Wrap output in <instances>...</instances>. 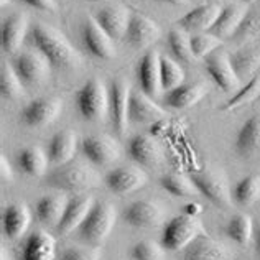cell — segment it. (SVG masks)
Returning <instances> with one entry per match:
<instances>
[{"label": "cell", "mask_w": 260, "mask_h": 260, "mask_svg": "<svg viewBox=\"0 0 260 260\" xmlns=\"http://www.w3.org/2000/svg\"><path fill=\"white\" fill-rule=\"evenodd\" d=\"M28 38L35 50L48 58L51 66L58 68H78L81 64L79 53L68 42L59 30L46 23H35L30 28Z\"/></svg>", "instance_id": "cell-1"}, {"label": "cell", "mask_w": 260, "mask_h": 260, "mask_svg": "<svg viewBox=\"0 0 260 260\" xmlns=\"http://www.w3.org/2000/svg\"><path fill=\"white\" fill-rule=\"evenodd\" d=\"M101 183V176L95 170L84 161H70L63 167H58L53 173L46 175V186L56 188L68 193H83L92 189Z\"/></svg>", "instance_id": "cell-2"}, {"label": "cell", "mask_w": 260, "mask_h": 260, "mask_svg": "<svg viewBox=\"0 0 260 260\" xmlns=\"http://www.w3.org/2000/svg\"><path fill=\"white\" fill-rule=\"evenodd\" d=\"M115 222H117V211L107 201H95L86 221L78 229L79 237L89 245H101L111 236Z\"/></svg>", "instance_id": "cell-3"}, {"label": "cell", "mask_w": 260, "mask_h": 260, "mask_svg": "<svg viewBox=\"0 0 260 260\" xmlns=\"http://www.w3.org/2000/svg\"><path fill=\"white\" fill-rule=\"evenodd\" d=\"M206 234L201 221L194 216L181 214L176 216L165 224L161 234V245L165 250L178 252L186 249L188 245L200 236Z\"/></svg>", "instance_id": "cell-4"}, {"label": "cell", "mask_w": 260, "mask_h": 260, "mask_svg": "<svg viewBox=\"0 0 260 260\" xmlns=\"http://www.w3.org/2000/svg\"><path fill=\"white\" fill-rule=\"evenodd\" d=\"M76 106L86 120H104L109 112V89L102 81L91 78L76 92Z\"/></svg>", "instance_id": "cell-5"}, {"label": "cell", "mask_w": 260, "mask_h": 260, "mask_svg": "<svg viewBox=\"0 0 260 260\" xmlns=\"http://www.w3.org/2000/svg\"><path fill=\"white\" fill-rule=\"evenodd\" d=\"M189 178L193 180L194 186L200 194L206 198L217 208L229 209L232 206V193L228 183V178L221 170H201V172L191 173Z\"/></svg>", "instance_id": "cell-6"}, {"label": "cell", "mask_w": 260, "mask_h": 260, "mask_svg": "<svg viewBox=\"0 0 260 260\" xmlns=\"http://www.w3.org/2000/svg\"><path fill=\"white\" fill-rule=\"evenodd\" d=\"M63 111V102L58 98H38L28 102L20 112V119L26 127L40 128L53 124Z\"/></svg>", "instance_id": "cell-7"}, {"label": "cell", "mask_w": 260, "mask_h": 260, "mask_svg": "<svg viewBox=\"0 0 260 260\" xmlns=\"http://www.w3.org/2000/svg\"><path fill=\"white\" fill-rule=\"evenodd\" d=\"M83 150L87 161L95 167H109L120 158V147L112 137L109 135H89L81 140Z\"/></svg>", "instance_id": "cell-8"}, {"label": "cell", "mask_w": 260, "mask_h": 260, "mask_svg": "<svg viewBox=\"0 0 260 260\" xmlns=\"http://www.w3.org/2000/svg\"><path fill=\"white\" fill-rule=\"evenodd\" d=\"M12 66L25 84L43 83L51 71V63L40 51H23L17 54Z\"/></svg>", "instance_id": "cell-9"}, {"label": "cell", "mask_w": 260, "mask_h": 260, "mask_svg": "<svg viewBox=\"0 0 260 260\" xmlns=\"http://www.w3.org/2000/svg\"><path fill=\"white\" fill-rule=\"evenodd\" d=\"M132 89L124 79H114L109 87V114L112 117V125L122 135L128 127V106Z\"/></svg>", "instance_id": "cell-10"}, {"label": "cell", "mask_w": 260, "mask_h": 260, "mask_svg": "<svg viewBox=\"0 0 260 260\" xmlns=\"http://www.w3.org/2000/svg\"><path fill=\"white\" fill-rule=\"evenodd\" d=\"M106 186L117 196L130 194L148 183V175L140 167H119L106 176Z\"/></svg>", "instance_id": "cell-11"}, {"label": "cell", "mask_w": 260, "mask_h": 260, "mask_svg": "<svg viewBox=\"0 0 260 260\" xmlns=\"http://www.w3.org/2000/svg\"><path fill=\"white\" fill-rule=\"evenodd\" d=\"M163 208L158 203L152 200H139L134 201L132 204L124 209L122 213V219L132 228H140V229H150L156 228L163 222Z\"/></svg>", "instance_id": "cell-12"}, {"label": "cell", "mask_w": 260, "mask_h": 260, "mask_svg": "<svg viewBox=\"0 0 260 260\" xmlns=\"http://www.w3.org/2000/svg\"><path fill=\"white\" fill-rule=\"evenodd\" d=\"M204 68L209 74V78L225 92L237 91L241 86V79L237 78L234 68L231 64L229 54L224 51H214L213 54L204 59Z\"/></svg>", "instance_id": "cell-13"}, {"label": "cell", "mask_w": 260, "mask_h": 260, "mask_svg": "<svg viewBox=\"0 0 260 260\" xmlns=\"http://www.w3.org/2000/svg\"><path fill=\"white\" fill-rule=\"evenodd\" d=\"M83 42L86 50L99 59H112L115 56L114 40L98 23L94 17H89L83 26Z\"/></svg>", "instance_id": "cell-14"}, {"label": "cell", "mask_w": 260, "mask_h": 260, "mask_svg": "<svg viewBox=\"0 0 260 260\" xmlns=\"http://www.w3.org/2000/svg\"><path fill=\"white\" fill-rule=\"evenodd\" d=\"M95 20L98 23L106 30V33L112 40H122L127 35V28L132 18V12H130L125 5L120 4H111L95 13Z\"/></svg>", "instance_id": "cell-15"}, {"label": "cell", "mask_w": 260, "mask_h": 260, "mask_svg": "<svg viewBox=\"0 0 260 260\" xmlns=\"http://www.w3.org/2000/svg\"><path fill=\"white\" fill-rule=\"evenodd\" d=\"M95 204V200L89 194H78L68 201V206L59 224L56 225L58 234L68 236L71 232L78 231L81 224L86 221L87 214L91 213L92 206Z\"/></svg>", "instance_id": "cell-16"}, {"label": "cell", "mask_w": 260, "mask_h": 260, "mask_svg": "<svg viewBox=\"0 0 260 260\" xmlns=\"http://www.w3.org/2000/svg\"><path fill=\"white\" fill-rule=\"evenodd\" d=\"M234 254L225 244L203 234L184 249L183 260H232Z\"/></svg>", "instance_id": "cell-17"}, {"label": "cell", "mask_w": 260, "mask_h": 260, "mask_svg": "<svg viewBox=\"0 0 260 260\" xmlns=\"http://www.w3.org/2000/svg\"><path fill=\"white\" fill-rule=\"evenodd\" d=\"M128 156L139 167H156L163 160V150L152 135L139 134L128 140Z\"/></svg>", "instance_id": "cell-18"}, {"label": "cell", "mask_w": 260, "mask_h": 260, "mask_svg": "<svg viewBox=\"0 0 260 260\" xmlns=\"http://www.w3.org/2000/svg\"><path fill=\"white\" fill-rule=\"evenodd\" d=\"M160 54L158 51H147L139 61L137 66V78L142 92H145L150 98H155L161 91L160 81Z\"/></svg>", "instance_id": "cell-19"}, {"label": "cell", "mask_w": 260, "mask_h": 260, "mask_svg": "<svg viewBox=\"0 0 260 260\" xmlns=\"http://www.w3.org/2000/svg\"><path fill=\"white\" fill-rule=\"evenodd\" d=\"M160 35H161L160 26L153 20L142 15V13H132L125 40L134 48H140V50L148 48L160 38Z\"/></svg>", "instance_id": "cell-20"}, {"label": "cell", "mask_w": 260, "mask_h": 260, "mask_svg": "<svg viewBox=\"0 0 260 260\" xmlns=\"http://www.w3.org/2000/svg\"><path fill=\"white\" fill-rule=\"evenodd\" d=\"M165 111L153 102V99L145 92H134L130 95V106H128V120L134 124H155L161 119H165Z\"/></svg>", "instance_id": "cell-21"}, {"label": "cell", "mask_w": 260, "mask_h": 260, "mask_svg": "<svg viewBox=\"0 0 260 260\" xmlns=\"http://www.w3.org/2000/svg\"><path fill=\"white\" fill-rule=\"evenodd\" d=\"M79 139L73 130H61L48 143V158L56 167H63L74 160L78 153Z\"/></svg>", "instance_id": "cell-22"}, {"label": "cell", "mask_w": 260, "mask_h": 260, "mask_svg": "<svg viewBox=\"0 0 260 260\" xmlns=\"http://www.w3.org/2000/svg\"><path fill=\"white\" fill-rule=\"evenodd\" d=\"M222 9L217 4H204L188 12L186 15L178 20V25L184 31H194V33H204L213 28L216 20L221 15Z\"/></svg>", "instance_id": "cell-23"}, {"label": "cell", "mask_w": 260, "mask_h": 260, "mask_svg": "<svg viewBox=\"0 0 260 260\" xmlns=\"http://www.w3.org/2000/svg\"><path fill=\"white\" fill-rule=\"evenodd\" d=\"M56 239L45 231H35L25 239L22 260H54Z\"/></svg>", "instance_id": "cell-24"}, {"label": "cell", "mask_w": 260, "mask_h": 260, "mask_svg": "<svg viewBox=\"0 0 260 260\" xmlns=\"http://www.w3.org/2000/svg\"><path fill=\"white\" fill-rule=\"evenodd\" d=\"M28 17L15 13L5 20L0 30V43L5 53H15L28 35Z\"/></svg>", "instance_id": "cell-25"}, {"label": "cell", "mask_w": 260, "mask_h": 260, "mask_svg": "<svg viewBox=\"0 0 260 260\" xmlns=\"http://www.w3.org/2000/svg\"><path fill=\"white\" fill-rule=\"evenodd\" d=\"M234 147L242 158H254L260 155V114L245 120V124L237 132Z\"/></svg>", "instance_id": "cell-26"}, {"label": "cell", "mask_w": 260, "mask_h": 260, "mask_svg": "<svg viewBox=\"0 0 260 260\" xmlns=\"http://www.w3.org/2000/svg\"><path fill=\"white\" fill-rule=\"evenodd\" d=\"M31 222V213L26 204L13 203L4 209L2 214V231L9 239H20Z\"/></svg>", "instance_id": "cell-27"}, {"label": "cell", "mask_w": 260, "mask_h": 260, "mask_svg": "<svg viewBox=\"0 0 260 260\" xmlns=\"http://www.w3.org/2000/svg\"><path fill=\"white\" fill-rule=\"evenodd\" d=\"M245 17H247V10H245L244 5L231 4L222 9L221 15L216 20V23L213 25V28L209 30V33H213V35H216L221 40L234 37L237 30L241 28Z\"/></svg>", "instance_id": "cell-28"}, {"label": "cell", "mask_w": 260, "mask_h": 260, "mask_svg": "<svg viewBox=\"0 0 260 260\" xmlns=\"http://www.w3.org/2000/svg\"><path fill=\"white\" fill-rule=\"evenodd\" d=\"M229 58L239 79H252L260 68V45H249L242 50L229 54Z\"/></svg>", "instance_id": "cell-29"}, {"label": "cell", "mask_w": 260, "mask_h": 260, "mask_svg": "<svg viewBox=\"0 0 260 260\" xmlns=\"http://www.w3.org/2000/svg\"><path fill=\"white\" fill-rule=\"evenodd\" d=\"M208 94V87L201 83L181 84L165 95V104L173 109H188L198 104Z\"/></svg>", "instance_id": "cell-30"}, {"label": "cell", "mask_w": 260, "mask_h": 260, "mask_svg": "<svg viewBox=\"0 0 260 260\" xmlns=\"http://www.w3.org/2000/svg\"><path fill=\"white\" fill-rule=\"evenodd\" d=\"M68 201L70 200H68L64 194L43 196L42 200L37 203V208H35L38 221L48 225H58L66 211Z\"/></svg>", "instance_id": "cell-31"}, {"label": "cell", "mask_w": 260, "mask_h": 260, "mask_svg": "<svg viewBox=\"0 0 260 260\" xmlns=\"http://www.w3.org/2000/svg\"><path fill=\"white\" fill-rule=\"evenodd\" d=\"M48 153H45L40 147H26L18 155V167L28 176H45L48 170Z\"/></svg>", "instance_id": "cell-32"}, {"label": "cell", "mask_w": 260, "mask_h": 260, "mask_svg": "<svg viewBox=\"0 0 260 260\" xmlns=\"http://www.w3.org/2000/svg\"><path fill=\"white\" fill-rule=\"evenodd\" d=\"M232 200L242 208H250L257 204L260 201V175L242 178L232 191Z\"/></svg>", "instance_id": "cell-33"}, {"label": "cell", "mask_w": 260, "mask_h": 260, "mask_svg": "<svg viewBox=\"0 0 260 260\" xmlns=\"http://www.w3.org/2000/svg\"><path fill=\"white\" fill-rule=\"evenodd\" d=\"M225 236H228L232 242L239 245H247L250 239L254 237V222L252 217L247 214H236L229 219L225 224Z\"/></svg>", "instance_id": "cell-34"}, {"label": "cell", "mask_w": 260, "mask_h": 260, "mask_svg": "<svg viewBox=\"0 0 260 260\" xmlns=\"http://www.w3.org/2000/svg\"><path fill=\"white\" fill-rule=\"evenodd\" d=\"M160 186L176 198H189V196H198L200 191L194 186L193 180L189 176L178 175V173H167L160 178Z\"/></svg>", "instance_id": "cell-35"}, {"label": "cell", "mask_w": 260, "mask_h": 260, "mask_svg": "<svg viewBox=\"0 0 260 260\" xmlns=\"http://www.w3.org/2000/svg\"><path fill=\"white\" fill-rule=\"evenodd\" d=\"M160 81L163 91H173L184 81V70L180 66V61H175L168 56L160 58Z\"/></svg>", "instance_id": "cell-36"}, {"label": "cell", "mask_w": 260, "mask_h": 260, "mask_svg": "<svg viewBox=\"0 0 260 260\" xmlns=\"http://www.w3.org/2000/svg\"><path fill=\"white\" fill-rule=\"evenodd\" d=\"M0 94L9 101L18 99L23 94V81L20 79L15 68L9 63H4L0 70Z\"/></svg>", "instance_id": "cell-37"}, {"label": "cell", "mask_w": 260, "mask_h": 260, "mask_svg": "<svg viewBox=\"0 0 260 260\" xmlns=\"http://www.w3.org/2000/svg\"><path fill=\"white\" fill-rule=\"evenodd\" d=\"M189 43H191V51H193L194 58L206 59L209 54H213L214 51H217L219 48H221L222 40L213 35V33L204 31V33H194V35H191Z\"/></svg>", "instance_id": "cell-38"}, {"label": "cell", "mask_w": 260, "mask_h": 260, "mask_svg": "<svg viewBox=\"0 0 260 260\" xmlns=\"http://www.w3.org/2000/svg\"><path fill=\"white\" fill-rule=\"evenodd\" d=\"M168 45L170 50L175 54L176 61H181V63H191L194 58L193 51H191V43H189V37L186 35V31L183 28H175L168 33Z\"/></svg>", "instance_id": "cell-39"}, {"label": "cell", "mask_w": 260, "mask_h": 260, "mask_svg": "<svg viewBox=\"0 0 260 260\" xmlns=\"http://www.w3.org/2000/svg\"><path fill=\"white\" fill-rule=\"evenodd\" d=\"M258 95H260V76H254L247 83V86L239 89L234 98L229 99L225 106H222V111H236L239 107L252 104L255 99H258Z\"/></svg>", "instance_id": "cell-40"}, {"label": "cell", "mask_w": 260, "mask_h": 260, "mask_svg": "<svg viewBox=\"0 0 260 260\" xmlns=\"http://www.w3.org/2000/svg\"><path fill=\"white\" fill-rule=\"evenodd\" d=\"M132 260H165V247L153 241H140L130 249Z\"/></svg>", "instance_id": "cell-41"}, {"label": "cell", "mask_w": 260, "mask_h": 260, "mask_svg": "<svg viewBox=\"0 0 260 260\" xmlns=\"http://www.w3.org/2000/svg\"><path fill=\"white\" fill-rule=\"evenodd\" d=\"M59 260H101V250L95 247H71L63 252Z\"/></svg>", "instance_id": "cell-42"}, {"label": "cell", "mask_w": 260, "mask_h": 260, "mask_svg": "<svg viewBox=\"0 0 260 260\" xmlns=\"http://www.w3.org/2000/svg\"><path fill=\"white\" fill-rule=\"evenodd\" d=\"M23 2L28 7H31V9H37L42 12L56 10V2H54V0H23Z\"/></svg>", "instance_id": "cell-43"}, {"label": "cell", "mask_w": 260, "mask_h": 260, "mask_svg": "<svg viewBox=\"0 0 260 260\" xmlns=\"http://www.w3.org/2000/svg\"><path fill=\"white\" fill-rule=\"evenodd\" d=\"M0 178H2L4 183H10L13 180V172H12V165L7 160V156L4 153H0Z\"/></svg>", "instance_id": "cell-44"}, {"label": "cell", "mask_w": 260, "mask_h": 260, "mask_svg": "<svg viewBox=\"0 0 260 260\" xmlns=\"http://www.w3.org/2000/svg\"><path fill=\"white\" fill-rule=\"evenodd\" d=\"M203 213V206L201 204H198V203H191L188 204V206H184V214H188V216H200Z\"/></svg>", "instance_id": "cell-45"}, {"label": "cell", "mask_w": 260, "mask_h": 260, "mask_svg": "<svg viewBox=\"0 0 260 260\" xmlns=\"http://www.w3.org/2000/svg\"><path fill=\"white\" fill-rule=\"evenodd\" d=\"M255 254H257V257L260 258V228H258V231L255 232Z\"/></svg>", "instance_id": "cell-46"}, {"label": "cell", "mask_w": 260, "mask_h": 260, "mask_svg": "<svg viewBox=\"0 0 260 260\" xmlns=\"http://www.w3.org/2000/svg\"><path fill=\"white\" fill-rule=\"evenodd\" d=\"M160 2H167L172 5H184V4H188V0H160Z\"/></svg>", "instance_id": "cell-47"}, {"label": "cell", "mask_w": 260, "mask_h": 260, "mask_svg": "<svg viewBox=\"0 0 260 260\" xmlns=\"http://www.w3.org/2000/svg\"><path fill=\"white\" fill-rule=\"evenodd\" d=\"M10 4V0H0V5L5 7V5H9Z\"/></svg>", "instance_id": "cell-48"}, {"label": "cell", "mask_w": 260, "mask_h": 260, "mask_svg": "<svg viewBox=\"0 0 260 260\" xmlns=\"http://www.w3.org/2000/svg\"><path fill=\"white\" fill-rule=\"evenodd\" d=\"M242 4H254V2H258V0H241Z\"/></svg>", "instance_id": "cell-49"}, {"label": "cell", "mask_w": 260, "mask_h": 260, "mask_svg": "<svg viewBox=\"0 0 260 260\" xmlns=\"http://www.w3.org/2000/svg\"><path fill=\"white\" fill-rule=\"evenodd\" d=\"M2 260H7V252H5V249H2Z\"/></svg>", "instance_id": "cell-50"}, {"label": "cell", "mask_w": 260, "mask_h": 260, "mask_svg": "<svg viewBox=\"0 0 260 260\" xmlns=\"http://www.w3.org/2000/svg\"><path fill=\"white\" fill-rule=\"evenodd\" d=\"M89 2H111V0H89Z\"/></svg>", "instance_id": "cell-51"}]
</instances>
